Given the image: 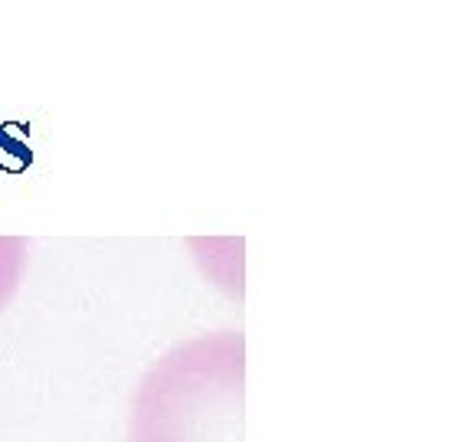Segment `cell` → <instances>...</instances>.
I'll return each instance as SVG.
<instances>
[{
    "instance_id": "cell-1",
    "label": "cell",
    "mask_w": 471,
    "mask_h": 442,
    "mask_svg": "<svg viewBox=\"0 0 471 442\" xmlns=\"http://www.w3.org/2000/svg\"><path fill=\"white\" fill-rule=\"evenodd\" d=\"M243 377L239 331L177 344L141 380L131 442H243Z\"/></svg>"
}]
</instances>
